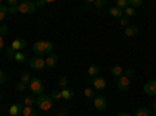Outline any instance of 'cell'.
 <instances>
[{
  "label": "cell",
  "mask_w": 156,
  "mask_h": 116,
  "mask_svg": "<svg viewBox=\"0 0 156 116\" xmlns=\"http://www.w3.org/2000/svg\"><path fill=\"white\" fill-rule=\"evenodd\" d=\"M53 50V44L50 41H37L33 44V52L36 54V57H44V55H50Z\"/></svg>",
  "instance_id": "6da1fadb"
},
{
  "label": "cell",
  "mask_w": 156,
  "mask_h": 116,
  "mask_svg": "<svg viewBox=\"0 0 156 116\" xmlns=\"http://www.w3.org/2000/svg\"><path fill=\"white\" fill-rule=\"evenodd\" d=\"M36 107L41 111H50L51 108H53V100H51L50 96L41 94V96L36 97Z\"/></svg>",
  "instance_id": "7a4b0ae2"
},
{
  "label": "cell",
  "mask_w": 156,
  "mask_h": 116,
  "mask_svg": "<svg viewBox=\"0 0 156 116\" xmlns=\"http://www.w3.org/2000/svg\"><path fill=\"white\" fill-rule=\"evenodd\" d=\"M34 11H36V5L31 0H22L17 5V13H20V14H33Z\"/></svg>",
  "instance_id": "3957f363"
},
{
  "label": "cell",
  "mask_w": 156,
  "mask_h": 116,
  "mask_svg": "<svg viewBox=\"0 0 156 116\" xmlns=\"http://www.w3.org/2000/svg\"><path fill=\"white\" fill-rule=\"evenodd\" d=\"M28 88H30L31 94L41 96V94L44 93V83H42V80L39 79V77H33L31 82H30V85H28Z\"/></svg>",
  "instance_id": "277c9868"
},
{
  "label": "cell",
  "mask_w": 156,
  "mask_h": 116,
  "mask_svg": "<svg viewBox=\"0 0 156 116\" xmlns=\"http://www.w3.org/2000/svg\"><path fill=\"white\" fill-rule=\"evenodd\" d=\"M87 83L92 85L94 89H97V91H103V89L106 88V80L103 79V77L97 75V77H87Z\"/></svg>",
  "instance_id": "5b68a950"
},
{
  "label": "cell",
  "mask_w": 156,
  "mask_h": 116,
  "mask_svg": "<svg viewBox=\"0 0 156 116\" xmlns=\"http://www.w3.org/2000/svg\"><path fill=\"white\" fill-rule=\"evenodd\" d=\"M28 64H30V68L34 69V71H42L45 68V60L41 58V57H34V58L28 60Z\"/></svg>",
  "instance_id": "8992f818"
},
{
  "label": "cell",
  "mask_w": 156,
  "mask_h": 116,
  "mask_svg": "<svg viewBox=\"0 0 156 116\" xmlns=\"http://www.w3.org/2000/svg\"><path fill=\"white\" fill-rule=\"evenodd\" d=\"M94 107L98 111H105L106 107H108V102H106V99L103 97V96H95L94 97Z\"/></svg>",
  "instance_id": "52a82bcc"
},
{
  "label": "cell",
  "mask_w": 156,
  "mask_h": 116,
  "mask_svg": "<svg viewBox=\"0 0 156 116\" xmlns=\"http://www.w3.org/2000/svg\"><path fill=\"white\" fill-rule=\"evenodd\" d=\"M25 47H27V41L22 39V38H16V39L11 43V49L16 50V52H23Z\"/></svg>",
  "instance_id": "ba28073f"
},
{
  "label": "cell",
  "mask_w": 156,
  "mask_h": 116,
  "mask_svg": "<svg viewBox=\"0 0 156 116\" xmlns=\"http://www.w3.org/2000/svg\"><path fill=\"white\" fill-rule=\"evenodd\" d=\"M129 86H131V82H129L128 77H125V75L119 77V80H117V88H119L120 91H128Z\"/></svg>",
  "instance_id": "9c48e42d"
},
{
  "label": "cell",
  "mask_w": 156,
  "mask_h": 116,
  "mask_svg": "<svg viewBox=\"0 0 156 116\" xmlns=\"http://www.w3.org/2000/svg\"><path fill=\"white\" fill-rule=\"evenodd\" d=\"M144 93L147 96H156V80H148L144 85Z\"/></svg>",
  "instance_id": "30bf717a"
},
{
  "label": "cell",
  "mask_w": 156,
  "mask_h": 116,
  "mask_svg": "<svg viewBox=\"0 0 156 116\" xmlns=\"http://www.w3.org/2000/svg\"><path fill=\"white\" fill-rule=\"evenodd\" d=\"M56 64H58V55H56V54L51 52L50 55H47V58H45V68L53 69Z\"/></svg>",
  "instance_id": "8fae6325"
},
{
  "label": "cell",
  "mask_w": 156,
  "mask_h": 116,
  "mask_svg": "<svg viewBox=\"0 0 156 116\" xmlns=\"http://www.w3.org/2000/svg\"><path fill=\"white\" fill-rule=\"evenodd\" d=\"M22 111H23V105L22 104H12L8 110L9 116H22Z\"/></svg>",
  "instance_id": "7c38bea8"
},
{
  "label": "cell",
  "mask_w": 156,
  "mask_h": 116,
  "mask_svg": "<svg viewBox=\"0 0 156 116\" xmlns=\"http://www.w3.org/2000/svg\"><path fill=\"white\" fill-rule=\"evenodd\" d=\"M137 33H139L137 25H128V27L125 28V36L126 38H134Z\"/></svg>",
  "instance_id": "4fadbf2b"
},
{
  "label": "cell",
  "mask_w": 156,
  "mask_h": 116,
  "mask_svg": "<svg viewBox=\"0 0 156 116\" xmlns=\"http://www.w3.org/2000/svg\"><path fill=\"white\" fill-rule=\"evenodd\" d=\"M108 14H109V16H112V17H117V19H120V17L123 16V9L117 8V6H112V8H109Z\"/></svg>",
  "instance_id": "5bb4252c"
},
{
  "label": "cell",
  "mask_w": 156,
  "mask_h": 116,
  "mask_svg": "<svg viewBox=\"0 0 156 116\" xmlns=\"http://www.w3.org/2000/svg\"><path fill=\"white\" fill-rule=\"evenodd\" d=\"M73 96H75V93L72 91L70 88H64V89H61V97H62V99L70 100V99H73Z\"/></svg>",
  "instance_id": "9a60e30c"
},
{
  "label": "cell",
  "mask_w": 156,
  "mask_h": 116,
  "mask_svg": "<svg viewBox=\"0 0 156 116\" xmlns=\"http://www.w3.org/2000/svg\"><path fill=\"white\" fill-rule=\"evenodd\" d=\"M98 72H100V66H97V64H90L89 69H87L89 77H97V75H98Z\"/></svg>",
  "instance_id": "2e32d148"
},
{
  "label": "cell",
  "mask_w": 156,
  "mask_h": 116,
  "mask_svg": "<svg viewBox=\"0 0 156 116\" xmlns=\"http://www.w3.org/2000/svg\"><path fill=\"white\" fill-rule=\"evenodd\" d=\"M22 116H37V110L33 107H23Z\"/></svg>",
  "instance_id": "e0dca14e"
},
{
  "label": "cell",
  "mask_w": 156,
  "mask_h": 116,
  "mask_svg": "<svg viewBox=\"0 0 156 116\" xmlns=\"http://www.w3.org/2000/svg\"><path fill=\"white\" fill-rule=\"evenodd\" d=\"M123 69H122V66H119V64H117V66H112L111 68V74L112 75H115V77H122L123 75Z\"/></svg>",
  "instance_id": "ac0fdd59"
},
{
  "label": "cell",
  "mask_w": 156,
  "mask_h": 116,
  "mask_svg": "<svg viewBox=\"0 0 156 116\" xmlns=\"http://www.w3.org/2000/svg\"><path fill=\"white\" fill-rule=\"evenodd\" d=\"M12 60H16L17 63H25L28 58H27V55H25V52H16V55H14Z\"/></svg>",
  "instance_id": "d6986e66"
},
{
  "label": "cell",
  "mask_w": 156,
  "mask_h": 116,
  "mask_svg": "<svg viewBox=\"0 0 156 116\" xmlns=\"http://www.w3.org/2000/svg\"><path fill=\"white\" fill-rule=\"evenodd\" d=\"M23 104H25V107H33V104H36V97L33 94L27 96V97L23 99Z\"/></svg>",
  "instance_id": "ffe728a7"
},
{
  "label": "cell",
  "mask_w": 156,
  "mask_h": 116,
  "mask_svg": "<svg viewBox=\"0 0 156 116\" xmlns=\"http://www.w3.org/2000/svg\"><path fill=\"white\" fill-rule=\"evenodd\" d=\"M6 16H8V6L2 5V6H0V24H3V21L6 19Z\"/></svg>",
  "instance_id": "44dd1931"
},
{
  "label": "cell",
  "mask_w": 156,
  "mask_h": 116,
  "mask_svg": "<svg viewBox=\"0 0 156 116\" xmlns=\"http://www.w3.org/2000/svg\"><path fill=\"white\" fill-rule=\"evenodd\" d=\"M134 116H150V108H147V107H140V108H137V111H136Z\"/></svg>",
  "instance_id": "7402d4cb"
},
{
  "label": "cell",
  "mask_w": 156,
  "mask_h": 116,
  "mask_svg": "<svg viewBox=\"0 0 156 116\" xmlns=\"http://www.w3.org/2000/svg\"><path fill=\"white\" fill-rule=\"evenodd\" d=\"M30 82H31L30 74H28V72H23V74L20 75V83H23V85H30Z\"/></svg>",
  "instance_id": "603a6c76"
},
{
  "label": "cell",
  "mask_w": 156,
  "mask_h": 116,
  "mask_svg": "<svg viewBox=\"0 0 156 116\" xmlns=\"http://www.w3.org/2000/svg\"><path fill=\"white\" fill-rule=\"evenodd\" d=\"M67 85H69V79H67L66 75H64V77H61V79L58 80V86H59L61 89H64V88H67Z\"/></svg>",
  "instance_id": "cb8c5ba5"
},
{
  "label": "cell",
  "mask_w": 156,
  "mask_h": 116,
  "mask_svg": "<svg viewBox=\"0 0 156 116\" xmlns=\"http://www.w3.org/2000/svg\"><path fill=\"white\" fill-rule=\"evenodd\" d=\"M134 14H136V9H134V8L126 6V8L123 9V16H126V17H133Z\"/></svg>",
  "instance_id": "d4e9b609"
},
{
  "label": "cell",
  "mask_w": 156,
  "mask_h": 116,
  "mask_svg": "<svg viewBox=\"0 0 156 116\" xmlns=\"http://www.w3.org/2000/svg\"><path fill=\"white\" fill-rule=\"evenodd\" d=\"M92 6H95L98 9H103L106 6V0H95V2H92Z\"/></svg>",
  "instance_id": "484cf974"
},
{
  "label": "cell",
  "mask_w": 156,
  "mask_h": 116,
  "mask_svg": "<svg viewBox=\"0 0 156 116\" xmlns=\"http://www.w3.org/2000/svg\"><path fill=\"white\" fill-rule=\"evenodd\" d=\"M50 97H51V100H59V99H62V97H61V89H53Z\"/></svg>",
  "instance_id": "4316f807"
},
{
  "label": "cell",
  "mask_w": 156,
  "mask_h": 116,
  "mask_svg": "<svg viewBox=\"0 0 156 116\" xmlns=\"http://www.w3.org/2000/svg\"><path fill=\"white\" fill-rule=\"evenodd\" d=\"M115 6L120 8V9H125V8L128 6V0H117V2H115Z\"/></svg>",
  "instance_id": "83f0119b"
},
{
  "label": "cell",
  "mask_w": 156,
  "mask_h": 116,
  "mask_svg": "<svg viewBox=\"0 0 156 116\" xmlns=\"http://www.w3.org/2000/svg\"><path fill=\"white\" fill-rule=\"evenodd\" d=\"M5 55H6V58H14L16 50H12V49H11V46H9V47H6V49H5Z\"/></svg>",
  "instance_id": "f1b7e54d"
},
{
  "label": "cell",
  "mask_w": 156,
  "mask_h": 116,
  "mask_svg": "<svg viewBox=\"0 0 156 116\" xmlns=\"http://www.w3.org/2000/svg\"><path fill=\"white\" fill-rule=\"evenodd\" d=\"M142 5V0H128V6L129 8H136Z\"/></svg>",
  "instance_id": "f546056e"
},
{
  "label": "cell",
  "mask_w": 156,
  "mask_h": 116,
  "mask_svg": "<svg viewBox=\"0 0 156 116\" xmlns=\"http://www.w3.org/2000/svg\"><path fill=\"white\" fill-rule=\"evenodd\" d=\"M84 96H86L87 99H94V97H95L94 89H92V88H86V89H84Z\"/></svg>",
  "instance_id": "4dcf8cb0"
},
{
  "label": "cell",
  "mask_w": 156,
  "mask_h": 116,
  "mask_svg": "<svg viewBox=\"0 0 156 116\" xmlns=\"http://www.w3.org/2000/svg\"><path fill=\"white\" fill-rule=\"evenodd\" d=\"M6 33H8V25L2 24V25H0V36L5 38V36H6Z\"/></svg>",
  "instance_id": "1f68e13d"
},
{
  "label": "cell",
  "mask_w": 156,
  "mask_h": 116,
  "mask_svg": "<svg viewBox=\"0 0 156 116\" xmlns=\"http://www.w3.org/2000/svg\"><path fill=\"white\" fill-rule=\"evenodd\" d=\"M119 22H120L122 27H125V28L128 27V17H126V16H122V17L119 19Z\"/></svg>",
  "instance_id": "d6a6232c"
},
{
  "label": "cell",
  "mask_w": 156,
  "mask_h": 116,
  "mask_svg": "<svg viewBox=\"0 0 156 116\" xmlns=\"http://www.w3.org/2000/svg\"><path fill=\"white\" fill-rule=\"evenodd\" d=\"M48 2L47 0H37V2H34V5H36V8H42V6H45Z\"/></svg>",
  "instance_id": "836d02e7"
},
{
  "label": "cell",
  "mask_w": 156,
  "mask_h": 116,
  "mask_svg": "<svg viewBox=\"0 0 156 116\" xmlns=\"http://www.w3.org/2000/svg\"><path fill=\"white\" fill-rule=\"evenodd\" d=\"M27 88H28V85H23V83H20V82H19V85L16 86V89H17V91H25Z\"/></svg>",
  "instance_id": "e575fe53"
},
{
  "label": "cell",
  "mask_w": 156,
  "mask_h": 116,
  "mask_svg": "<svg viewBox=\"0 0 156 116\" xmlns=\"http://www.w3.org/2000/svg\"><path fill=\"white\" fill-rule=\"evenodd\" d=\"M5 82H6V75H5V72L2 69H0V85L5 83Z\"/></svg>",
  "instance_id": "d590c367"
},
{
  "label": "cell",
  "mask_w": 156,
  "mask_h": 116,
  "mask_svg": "<svg viewBox=\"0 0 156 116\" xmlns=\"http://www.w3.org/2000/svg\"><path fill=\"white\" fill-rule=\"evenodd\" d=\"M123 74H125V77H128V79H129V77H133V74H134V69H131V68H129V69H126Z\"/></svg>",
  "instance_id": "8d00e7d4"
},
{
  "label": "cell",
  "mask_w": 156,
  "mask_h": 116,
  "mask_svg": "<svg viewBox=\"0 0 156 116\" xmlns=\"http://www.w3.org/2000/svg\"><path fill=\"white\" fill-rule=\"evenodd\" d=\"M17 13V6H8V14H16Z\"/></svg>",
  "instance_id": "74e56055"
},
{
  "label": "cell",
  "mask_w": 156,
  "mask_h": 116,
  "mask_svg": "<svg viewBox=\"0 0 156 116\" xmlns=\"http://www.w3.org/2000/svg\"><path fill=\"white\" fill-rule=\"evenodd\" d=\"M58 114H59V116H67V114H69V108H61Z\"/></svg>",
  "instance_id": "f35d334b"
},
{
  "label": "cell",
  "mask_w": 156,
  "mask_h": 116,
  "mask_svg": "<svg viewBox=\"0 0 156 116\" xmlns=\"http://www.w3.org/2000/svg\"><path fill=\"white\" fill-rule=\"evenodd\" d=\"M17 5H19L17 0H8V6H17Z\"/></svg>",
  "instance_id": "ab89813d"
},
{
  "label": "cell",
  "mask_w": 156,
  "mask_h": 116,
  "mask_svg": "<svg viewBox=\"0 0 156 116\" xmlns=\"http://www.w3.org/2000/svg\"><path fill=\"white\" fill-rule=\"evenodd\" d=\"M3 49H5V39L0 36V50H3Z\"/></svg>",
  "instance_id": "60d3db41"
},
{
  "label": "cell",
  "mask_w": 156,
  "mask_h": 116,
  "mask_svg": "<svg viewBox=\"0 0 156 116\" xmlns=\"http://www.w3.org/2000/svg\"><path fill=\"white\" fill-rule=\"evenodd\" d=\"M90 6H92V2H86V9L90 8Z\"/></svg>",
  "instance_id": "b9f144b4"
},
{
  "label": "cell",
  "mask_w": 156,
  "mask_h": 116,
  "mask_svg": "<svg viewBox=\"0 0 156 116\" xmlns=\"http://www.w3.org/2000/svg\"><path fill=\"white\" fill-rule=\"evenodd\" d=\"M117 116H131V114H129V113H119Z\"/></svg>",
  "instance_id": "7bdbcfd3"
},
{
  "label": "cell",
  "mask_w": 156,
  "mask_h": 116,
  "mask_svg": "<svg viewBox=\"0 0 156 116\" xmlns=\"http://www.w3.org/2000/svg\"><path fill=\"white\" fill-rule=\"evenodd\" d=\"M153 110H154V111H156V100H154V102H153Z\"/></svg>",
  "instance_id": "ee69618b"
},
{
  "label": "cell",
  "mask_w": 156,
  "mask_h": 116,
  "mask_svg": "<svg viewBox=\"0 0 156 116\" xmlns=\"http://www.w3.org/2000/svg\"><path fill=\"white\" fill-rule=\"evenodd\" d=\"M0 102H2V93H0Z\"/></svg>",
  "instance_id": "f6af8a7d"
},
{
  "label": "cell",
  "mask_w": 156,
  "mask_h": 116,
  "mask_svg": "<svg viewBox=\"0 0 156 116\" xmlns=\"http://www.w3.org/2000/svg\"><path fill=\"white\" fill-rule=\"evenodd\" d=\"M2 5H3V3H2V0H0V6H2Z\"/></svg>",
  "instance_id": "bcb514c9"
},
{
  "label": "cell",
  "mask_w": 156,
  "mask_h": 116,
  "mask_svg": "<svg viewBox=\"0 0 156 116\" xmlns=\"http://www.w3.org/2000/svg\"><path fill=\"white\" fill-rule=\"evenodd\" d=\"M53 116H59V114H53Z\"/></svg>",
  "instance_id": "7dc6e473"
}]
</instances>
